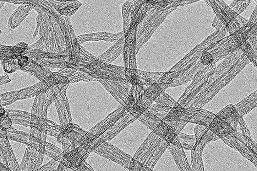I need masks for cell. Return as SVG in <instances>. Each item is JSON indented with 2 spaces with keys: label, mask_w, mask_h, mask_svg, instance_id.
<instances>
[{
  "label": "cell",
  "mask_w": 257,
  "mask_h": 171,
  "mask_svg": "<svg viewBox=\"0 0 257 171\" xmlns=\"http://www.w3.org/2000/svg\"><path fill=\"white\" fill-rule=\"evenodd\" d=\"M137 120L135 117L131 115L129 113L125 115L111 128L105 133L103 134L100 137L104 140L109 141L116 137L118 134L121 132L125 128H126L131 123Z\"/></svg>",
  "instance_id": "obj_18"
},
{
  "label": "cell",
  "mask_w": 257,
  "mask_h": 171,
  "mask_svg": "<svg viewBox=\"0 0 257 171\" xmlns=\"http://www.w3.org/2000/svg\"><path fill=\"white\" fill-rule=\"evenodd\" d=\"M68 87L61 91L54 102L58 111L60 125L62 126L72 123V116L66 92Z\"/></svg>",
  "instance_id": "obj_16"
},
{
  "label": "cell",
  "mask_w": 257,
  "mask_h": 171,
  "mask_svg": "<svg viewBox=\"0 0 257 171\" xmlns=\"http://www.w3.org/2000/svg\"><path fill=\"white\" fill-rule=\"evenodd\" d=\"M194 132L196 137V144L194 147L198 146L205 147L208 143L220 139L209 128L203 125H196Z\"/></svg>",
  "instance_id": "obj_19"
},
{
  "label": "cell",
  "mask_w": 257,
  "mask_h": 171,
  "mask_svg": "<svg viewBox=\"0 0 257 171\" xmlns=\"http://www.w3.org/2000/svg\"><path fill=\"white\" fill-rule=\"evenodd\" d=\"M25 55L47 68H62L69 67V57L67 50L59 52H51L29 48Z\"/></svg>",
  "instance_id": "obj_8"
},
{
  "label": "cell",
  "mask_w": 257,
  "mask_h": 171,
  "mask_svg": "<svg viewBox=\"0 0 257 171\" xmlns=\"http://www.w3.org/2000/svg\"><path fill=\"white\" fill-rule=\"evenodd\" d=\"M168 149L171 153L175 162L180 171H193L182 147L175 145L172 143H169Z\"/></svg>",
  "instance_id": "obj_20"
},
{
  "label": "cell",
  "mask_w": 257,
  "mask_h": 171,
  "mask_svg": "<svg viewBox=\"0 0 257 171\" xmlns=\"http://www.w3.org/2000/svg\"><path fill=\"white\" fill-rule=\"evenodd\" d=\"M185 107L178 104V105L173 107L162 120L180 121L185 113Z\"/></svg>",
  "instance_id": "obj_37"
},
{
  "label": "cell",
  "mask_w": 257,
  "mask_h": 171,
  "mask_svg": "<svg viewBox=\"0 0 257 171\" xmlns=\"http://www.w3.org/2000/svg\"><path fill=\"white\" fill-rule=\"evenodd\" d=\"M167 123L168 125L171 126L174 129L178 132H181L184 127L187 125L188 122L184 121H163Z\"/></svg>",
  "instance_id": "obj_43"
},
{
  "label": "cell",
  "mask_w": 257,
  "mask_h": 171,
  "mask_svg": "<svg viewBox=\"0 0 257 171\" xmlns=\"http://www.w3.org/2000/svg\"><path fill=\"white\" fill-rule=\"evenodd\" d=\"M1 34V31L0 30V34Z\"/></svg>",
  "instance_id": "obj_50"
},
{
  "label": "cell",
  "mask_w": 257,
  "mask_h": 171,
  "mask_svg": "<svg viewBox=\"0 0 257 171\" xmlns=\"http://www.w3.org/2000/svg\"><path fill=\"white\" fill-rule=\"evenodd\" d=\"M99 82L120 105L124 106L128 98L131 85L128 82L107 79H99Z\"/></svg>",
  "instance_id": "obj_12"
},
{
  "label": "cell",
  "mask_w": 257,
  "mask_h": 171,
  "mask_svg": "<svg viewBox=\"0 0 257 171\" xmlns=\"http://www.w3.org/2000/svg\"><path fill=\"white\" fill-rule=\"evenodd\" d=\"M36 6V4H24L14 11L9 20V25L11 28L15 29L29 15L31 11Z\"/></svg>",
  "instance_id": "obj_22"
},
{
  "label": "cell",
  "mask_w": 257,
  "mask_h": 171,
  "mask_svg": "<svg viewBox=\"0 0 257 171\" xmlns=\"http://www.w3.org/2000/svg\"><path fill=\"white\" fill-rule=\"evenodd\" d=\"M171 109L169 107L163 106L156 103L152 104L147 110L162 120L167 116Z\"/></svg>",
  "instance_id": "obj_38"
},
{
  "label": "cell",
  "mask_w": 257,
  "mask_h": 171,
  "mask_svg": "<svg viewBox=\"0 0 257 171\" xmlns=\"http://www.w3.org/2000/svg\"><path fill=\"white\" fill-rule=\"evenodd\" d=\"M124 45V36L121 37L116 44L102 55L98 57L100 61L111 64L123 52Z\"/></svg>",
  "instance_id": "obj_25"
},
{
  "label": "cell",
  "mask_w": 257,
  "mask_h": 171,
  "mask_svg": "<svg viewBox=\"0 0 257 171\" xmlns=\"http://www.w3.org/2000/svg\"><path fill=\"white\" fill-rule=\"evenodd\" d=\"M208 128L220 139L237 131L228 124L227 122L216 115Z\"/></svg>",
  "instance_id": "obj_21"
},
{
  "label": "cell",
  "mask_w": 257,
  "mask_h": 171,
  "mask_svg": "<svg viewBox=\"0 0 257 171\" xmlns=\"http://www.w3.org/2000/svg\"><path fill=\"white\" fill-rule=\"evenodd\" d=\"M127 113L128 112L120 105L118 108L108 115L105 119L87 131L89 136L95 138L99 137L103 134L111 129L117 121Z\"/></svg>",
  "instance_id": "obj_14"
},
{
  "label": "cell",
  "mask_w": 257,
  "mask_h": 171,
  "mask_svg": "<svg viewBox=\"0 0 257 171\" xmlns=\"http://www.w3.org/2000/svg\"><path fill=\"white\" fill-rule=\"evenodd\" d=\"M10 81V80L7 75H5L0 77V85L6 84Z\"/></svg>",
  "instance_id": "obj_48"
},
{
  "label": "cell",
  "mask_w": 257,
  "mask_h": 171,
  "mask_svg": "<svg viewBox=\"0 0 257 171\" xmlns=\"http://www.w3.org/2000/svg\"><path fill=\"white\" fill-rule=\"evenodd\" d=\"M93 153L116 163L125 169L129 168L131 159L130 155L123 152L108 141H103Z\"/></svg>",
  "instance_id": "obj_11"
},
{
  "label": "cell",
  "mask_w": 257,
  "mask_h": 171,
  "mask_svg": "<svg viewBox=\"0 0 257 171\" xmlns=\"http://www.w3.org/2000/svg\"><path fill=\"white\" fill-rule=\"evenodd\" d=\"M3 66L5 71L9 73H12L19 68L20 69L16 57L4 58L3 60Z\"/></svg>",
  "instance_id": "obj_41"
},
{
  "label": "cell",
  "mask_w": 257,
  "mask_h": 171,
  "mask_svg": "<svg viewBox=\"0 0 257 171\" xmlns=\"http://www.w3.org/2000/svg\"><path fill=\"white\" fill-rule=\"evenodd\" d=\"M52 3L59 14L66 16L74 14L81 5L78 1L62 2L58 4Z\"/></svg>",
  "instance_id": "obj_30"
},
{
  "label": "cell",
  "mask_w": 257,
  "mask_h": 171,
  "mask_svg": "<svg viewBox=\"0 0 257 171\" xmlns=\"http://www.w3.org/2000/svg\"><path fill=\"white\" fill-rule=\"evenodd\" d=\"M205 147H195L191 152L190 167L194 171H204L203 152Z\"/></svg>",
  "instance_id": "obj_29"
},
{
  "label": "cell",
  "mask_w": 257,
  "mask_h": 171,
  "mask_svg": "<svg viewBox=\"0 0 257 171\" xmlns=\"http://www.w3.org/2000/svg\"><path fill=\"white\" fill-rule=\"evenodd\" d=\"M234 54V51L225 62L221 63L223 73H220L217 68L216 74L220 77L214 75V76L210 79L209 82H208L204 88L196 96L189 106L203 108V107L209 103L218 91L230 82V80L249 62L248 59L245 57V55L242 54L241 52H239L227 68L229 63L232 60Z\"/></svg>",
  "instance_id": "obj_1"
},
{
  "label": "cell",
  "mask_w": 257,
  "mask_h": 171,
  "mask_svg": "<svg viewBox=\"0 0 257 171\" xmlns=\"http://www.w3.org/2000/svg\"><path fill=\"white\" fill-rule=\"evenodd\" d=\"M221 140L257 168V144L252 137L244 136L237 131L222 138Z\"/></svg>",
  "instance_id": "obj_6"
},
{
  "label": "cell",
  "mask_w": 257,
  "mask_h": 171,
  "mask_svg": "<svg viewBox=\"0 0 257 171\" xmlns=\"http://www.w3.org/2000/svg\"><path fill=\"white\" fill-rule=\"evenodd\" d=\"M3 4H4V2H0V9L1 8V7H2V5H3Z\"/></svg>",
  "instance_id": "obj_49"
},
{
  "label": "cell",
  "mask_w": 257,
  "mask_h": 171,
  "mask_svg": "<svg viewBox=\"0 0 257 171\" xmlns=\"http://www.w3.org/2000/svg\"><path fill=\"white\" fill-rule=\"evenodd\" d=\"M168 87V86L166 84L156 82L144 89V92L147 99L154 103V101L158 96L164 92Z\"/></svg>",
  "instance_id": "obj_32"
},
{
  "label": "cell",
  "mask_w": 257,
  "mask_h": 171,
  "mask_svg": "<svg viewBox=\"0 0 257 171\" xmlns=\"http://www.w3.org/2000/svg\"><path fill=\"white\" fill-rule=\"evenodd\" d=\"M81 61L79 70L88 74L96 80L107 79L127 82L125 77V67L112 65L102 62L81 47Z\"/></svg>",
  "instance_id": "obj_2"
},
{
  "label": "cell",
  "mask_w": 257,
  "mask_h": 171,
  "mask_svg": "<svg viewBox=\"0 0 257 171\" xmlns=\"http://www.w3.org/2000/svg\"><path fill=\"white\" fill-rule=\"evenodd\" d=\"M216 114L209 111L195 107H185L184 115L180 121L193 123L209 127Z\"/></svg>",
  "instance_id": "obj_13"
},
{
  "label": "cell",
  "mask_w": 257,
  "mask_h": 171,
  "mask_svg": "<svg viewBox=\"0 0 257 171\" xmlns=\"http://www.w3.org/2000/svg\"><path fill=\"white\" fill-rule=\"evenodd\" d=\"M59 164V162L52 159L50 162L43 166L38 171H57Z\"/></svg>",
  "instance_id": "obj_45"
},
{
  "label": "cell",
  "mask_w": 257,
  "mask_h": 171,
  "mask_svg": "<svg viewBox=\"0 0 257 171\" xmlns=\"http://www.w3.org/2000/svg\"><path fill=\"white\" fill-rule=\"evenodd\" d=\"M59 72L66 77L70 84L81 82H94L96 80L88 74L82 72L78 68H60Z\"/></svg>",
  "instance_id": "obj_23"
},
{
  "label": "cell",
  "mask_w": 257,
  "mask_h": 171,
  "mask_svg": "<svg viewBox=\"0 0 257 171\" xmlns=\"http://www.w3.org/2000/svg\"><path fill=\"white\" fill-rule=\"evenodd\" d=\"M138 120L168 144L172 143L182 147L178 137V134L180 132L174 129L149 111L146 110Z\"/></svg>",
  "instance_id": "obj_5"
},
{
  "label": "cell",
  "mask_w": 257,
  "mask_h": 171,
  "mask_svg": "<svg viewBox=\"0 0 257 171\" xmlns=\"http://www.w3.org/2000/svg\"><path fill=\"white\" fill-rule=\"evenodd\" d=\"M122 36L121 34H99L84 35L79 37L78 41L79 44L86 41L106 40L113 42L118 40L119 37Z\"/></svg>",
  "instance_id": "obj_31"
},
{
  "label": "cell",
  "mask_w": 257,
  "mask_h": 171,
  "mask_svg": "<svg viewBox=\"0 0 257 171\" xmlns=\"http://www.w3.org/2000/svg\"><path fill=\"white\" fill-rule=\"evenodd\" d=\"M179 141L184 150L192 151L196 144V137L195 135H188L180 132L178 134Z\"/></svg>",
  "instance_id": "obj_36"
},
{
  "label": "cell",
  "mask_w": 257,
  "mask_h": 171,
  "mask_svg": "<svg viewBox=\"0 0 257 171\" xmlns=\"http://www.w3.org/2000/svg\"><path fill=\"white\" fill-rule=\"evenodd\" d=\"M215 62L203 69H200L196 74L194 81L185 90L178 103L184 107H188L192 103L196 96L206 85L209 79L215 71Z\"/></svg>",
  "instance_id": "obj_7"
},
{
  "label": "cell",
  "mask_w": 257,
  "mask_h": 171,
  "mask_svg": "<svg viewBox=\"0 0 257 171\" xmlns=\"http://www.w3.org/2000/svg\"><path fill=\"white\" fill-rule=\"evenodd\" d=\"M214 62V58L210 52L205 51L200 58V62L204 66H209L212 63Z\"/></svg>",
  "instance_id": "obj_44"
},
{
  "label": "cell",
  "mask_w": 257,
  "mask_h": 171,
  "mask_svg": "<svg viewBox=\"0 0 257 171\" xmlns=\"http://www.w3.org/2000/svg\"><path fill=\"white\" fill-rule=\"evenodd\" d=\"M21 69L31 73L40 82L43 81L52 73L48 68L43 66L30 58L28 65Z\"/></svg>",
  "instance_id": "obj_26"
},
{
  "label": "cell",
  "mask_w": 257,
  "mask_h": 171,
  "mask_svg": "<svg viewBox=\"0 0 257 171\" xmlns=\"http://www.w3.org/2000/svg\"><path fill=\"white\" fill-rule=\"evenodd\" d=\"M88 137V132L77 124L70 123L63 126V129L59 134L57 139L62 147L63 151L65 150L70 151L80 146Z\"/></svg>",
  "instance_id": "obj_9"
},
{
  "label": "cell",
  "mask_w": 257,
  "mask_h": 171,
  "mask_svg": "<svg viewBox=\"0 0 257 171\" xmlns=\"http://www.w3.org/2000/svg\"><path fill=\"white\" fill-rule=\"evenodd\" d=\"M19 66L20 69L23 68L28 65L29 63V58L26 56L23 55H19L17 57Z\"/></svg>",
  "instance_id": "obj_47"
},
{
  "label": "cell",
  "mask_w": 257,
  "mask_h": 171,
  "mask_svg": "<svg viewBox=\"0 0 257 171\" xmlns=\"http://www.w3.org/2000/svg\"><path fill=\"white\" fill-rule=\"evenodd\" d=\"M133 1L129 0L125 2L122 8V15L123 17L124 32L126 33L128 31L130 24V12Z\"/></svg>",
  "instance_id": "obj_40"
},
{
  "label": "cell",
  "mask_w": 257,
  "mask_h": 171,
  "mask_svg": "<svg viewBox=\"0 0 257 171\" xmlns=\"http://www.w3.org/2000/svg\"><path fill=\"white\" fill-rule=\"evenodd\" d=\"M238 124L240 127V129L242 131L241 133H242L244 136L251 137L250 131L249 130L247 124H246V123L243 120V117L241 116H240L239 118Z\"/></svg>",
  "instance_id": "obj_46"
},
{
  "label": "cell",
  "mask_w": 257,
  "mask_h": 171,
  "mask_svg": "<svg viewBox=\"0 0 257 171\" xmlns=\"http://www.w3.org/2000/svg\"><path fill=\"white\" fill-rule=\"evenodd\" d=\"M138 72L141 80L144 89L150 86L152 84L157 82L162 77L165 73L162 72H147L138 69Z\"/></svg>",
  "instance_id": "obj_33"
},
{
  "label": "cell",
  "mask_w": 257,
  "mask_h": 171,
  "mask_svg": "<svg viewBox=\"0 0 257 171\" xmlns=\"http://www.w3.org/2000/svg\"><path fill=\"white\" fill-rule=\"evenodd\" d=\"M158 104L169 108H173L179 103L176 101H175L171 96L167 94L162 92L158 97L154 101Z\"/></svg>",
  "instance_id": "obj_39"
},
{
  "label": "cell",
  "mask_w": 257,
  "mask_h": 171,
  "mask_svg": "<svg viewBox=\"0 0 257 171\" xmlns=\"http://www.w3.org/2000/svg\"><path fill=\"white\" fill-rule=\"evenodd\" d=\"M44 154L36 151L32 147H28L21 165V170L38 171L40 168Z\"/></svg>",
  "instance_id": "obj_17"
},
{
  "label": "cell",
  "mask_w": 257,
  "mask_h": 171,
  "mask_svg": "<svg viewBox=\"0 0 257 171\" xmlns=\"http://www.w3.org/2000/svg\"><path fill=\"white\" fill-rule=\"evenodd\" d=\"M125 77L131 85L138 86L144 89L138 69L125 68Z\"/></svg>",
  "instance_id": "obj_35"
},
{
  "label": "cell",
  "mask_w": 257,
  "mask_h": 171,
  "mask_svg": "<svg viewBox=\"0 0 257 171\" xmlns=\"http://www.w3.org/2000/svg\"><path fill=\"white\" fill-rule=\"evenodd\" d=\"M105 140L100 137L97 138L89 136L80 146L64 154L57 171H93V169L86 162L90 154L99 147Z\"/></svg>",
  "instance_id": "obj_3"
},
{
  "label": "cell",
  "mask_w": 257,
  "mask_h": 171,
  "mask_svg": "<svg viewBox=\"0 0 257 171\" xmlns=\"http://www.w3.org/2000/svg\"><path fill=\"white\" fill-rule=\"evenodd\" d=\"M216 116L227 122L235 130H237L238 119L240 115L234 105L229 104L226 106L218 112Z\"/></svg>",
  "instance_id": "obj_24"
},
{
  "label": "cell",
  "mask_w": 257,
  "mask_h": 171,
  "mask_svg": "<svg viewBox=\"0 0 257 171\" xmlns=\"http://www.w3.org/2000/svg\"><path fill=\"white\" fill-rule=\"evenodd\" d=\"M29 49V46L25 43H20L14 47L0 45V60L7 57H17L20 55H25Z\"/></svg>",
  "instance_id": "obj_27"
},
{
  "label": "cell",
  "mask_w": 257,
  "mask_h": 171,
  "mask_svg": "<svg viewBox=\"0 0 257 171\" xmlns=\"http://www.w3.org/2000/svg\"><path fill=\"white\" fill-rule=\"evenodd\" d=\"M153 103L146 97L143 88L132 85L123 108L138 120Z\"/></svg>",
  "instance_id": "obj_10"
},
{
  "label": "cell",
  "mask_w": 257,
  "mask_h": 171,
  "mask_svg": "<svg viewBox=\"0 0 257 171\" xmlns=\"http://www.w3.org/2000/svg\"><path fill=\"white\" fill-rule=\"evenodd\" d=\"M135 30H128L125 33L123 50L124 65L125 68H137L136 45L134 38Z\"/></svg>",
  "instance_id": "obj_15"
},
{
  "label": "cell",
  "mask_w": 257,
  "mask_h": 171,
  "mask_svg": "<svg viewBox=\"0 0 257 171\" xmlns=\"http://www.w3.org/2000/svg\"><path fill=\"white\" fill-rule=\"evenodd\" d=\"M168 143L152 131L136 152L133 158L154 170L168 148Z\"/></svg>",
  "instance_id": "obj_4"
},
{
  "label": "cell",
  "mask_w": 257,
  "mask_h": 171,
  "mask_svg": "<svg viewBox=\"0 0 257 171\" xmlns=\"http://www.w3.org/2000/svg\"><path fill=\"white\" fill-rule=\"evenodd\" d=\"M68 152H69L68 150H65V151H63L62 149L55 146L50 143L46 142L44 154L57 160V161L60 162L64 154Z\"/></svg>",
  "instance_id": "obj_34"
},
{
  "label": "cell",
  "mask_w": 257,
  "mask_h": 171,
  "mask_svg": "<svg viewBox=\"0 0 257 171\" xmlns=\"http://www.w3.org/2000/svg\"><path fill=\"white\" fill-rule=\"evenodd\" d=\"M257 106V92H255L248 96L240 103L235 104L234 106L237 110L238 114L241 116H245L251 110L256 108Z\"/></svg>",
  "instance_id": "obj_28"
},
{
  "label": "cell",
  "mask_w": 257,
  "mask_h": 171,
  "mask_svg": "<svg viewBox=\"0 0 257 171\" xmlns=\"http://www.w3.org/2000/svg\"><path fill=\"white\" fill-rule=\"evenodd\" d=\"M128 170L135 171L152 170L150 168L147 167L146 165L133 158L131 160Z\"/></svg>",
  "instance_id": "obj_42"
}]
</instances>
